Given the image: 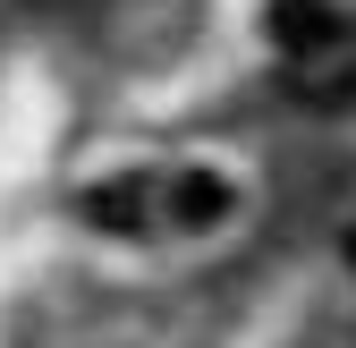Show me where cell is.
<instances>
[{
  "label": "cell",
  "instance_id": "obj_1",
  "mask_svg": "<svg viewBox=\"0 0 356 348\" xmlns=\"http://www.w3.org/2000/svg\"><path fill=\"white\" fill-rule=\"evenodd\" d=\"M280 42H289V94L305 111H356V26L297 17L280 26Z\"/></svg>",
  "mask_w": 356,
  "mask_h": 348
},
{
  "label": "cell",
  "instance_id": "obj_4",
  "mask_svg": "<svg viewBox=\"0 0 356 348\" xmlns=\"http://www.w3.org/2000/svg\"><path fill=\"white\" fill-rule=\"evenodd\" d=\"M348 272H356V230H348Z\"/></svg>",
  "mask_w": 356,
  "mask_h": 348
},
{
  "label": "cell",
  "instance_id": "obj_3",
  "mask_svg": "<svg viewBox=\"0 0 356 348\" xmlns=\"http://www.w3.org/2000/svg\"><path fill=\"white\" fill-rule=\"evenodd\" d=\"M238 212V187L220 179V170H170L161 179V221L170 230H212Z\"/></svg>",
  "mask_w": 356,
  "mask_h": 348
},
{
  "label": "cell",
  "instance_id": "obj_2",
  "mask_svg": "<svg viewBox=\"0 0 356 348\" xmlns=\"http://www.w3.org/2000/svg\"><path fill=\"white\" fill-rule=\"evenodd\" d=\"M85 221L111 230V238H153V230H170L161 221V179H102L94 196H85Z\"/></svg>",
  "mask_w": 356,
  "mask_h": 348
}]
</instances>
